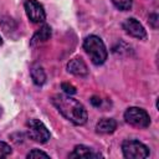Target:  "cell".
Instances as JSON below:
<instances>
[{"mask_svg":"<svg viewBox=\"0 0 159 159\" xmlns=\"http://www.w3.org/2000/svg\"><path fill=\"white\" fill-rule=\"evenodd\" d=\"M0 116H1V107H0Z\"/></svg>","mask_w":159,"mask_h":159,"instance_id":"20","label":"cell"},{"mask_svg":"<svg viewBox=\"0 0 159 159\" xmlns=\"http://www.w3.org/2000/svg\"><path fill=\"white\" fill-rule=\"evenodd\" d=\"M26 125H27L29 137L32 140H35L37 143H46L50 139V132L41 120L32 118V119L27 120Z\"/></svg>","mask_w":159,"mask_h":159,"instance_id":"5","label":"cell"},{"mask_svg":"<svg viewBox=\"0 0 159 159\" xmlns=\"http://www.w3.org/2000/svg\"><path fill=\"white\" fill-rule=\"evenodd\" d=\"M114 6L122 11L129 10L132 7V0H112Z\"/></svg>","mask_w":159,"mask_h":159,"instance_id":"13","label":"cell"},{"mask_svg":"<svg viewBox=\"0 0 159 159\" xmlns=\"http://www.w3.org/2000/svg\"><path fill=\"white\" fill-rule=\"evenodd\" d=\"M68 157L70 158H99L102 155H101V153H98L86 145H76L73 152Z\"/></svg>","mask_w":159,"mask_h":159,"instance_id":"9","label":"cell"},{"mask_svg":"<svg viewBox=\"0 0 159 159\" xmlns=\"http://www.w3.org/2000/svg\"><path fill=\"white\" fill-rule=\"evenodd\" d=\"M51 36V27L48 25H43L32 37L31 40V45H37L40 42H45L46 40H48Z\"/></svg>","mask_w":159,"mask_h":159,"instance_id":"12","label":"cell"},{"mask_svg":"<svg viewBox=\"0 0 159 159\" xmlns=\"http://www.w3.org/2000/svg\"><path fill=\"white\" fill-rule=\"evenodd\" d=\"M1 43H2V40H1V37H0V46H1Z\"/></svg>","mask_w":159,"mask_h":159,"instance_id":"19","label":"cell"},{"mask_svg":"<svg viewBox=\"0 0 159 159\" xmlns=\"http://www.w3.org/2000/svg\"><path fill=\"white\" fill-rule=\"evenodd\" d=\"M48 158L50 155L47 154V153H45V152H42V150H39V149H34V150H31L29 154H27V158L30 159V158Z\"/></svg>","mask_w":159,"mask_h":159,"instance_id":"15","label":"cell"},{"mask_svg":"<svg viewBox=\"0 0 159 159\" xmlns=\"http://www.w3.org/2000/svg\"><path fill=\"white\" fill-rule=\"evenodd\" d=\"M52 104L57 111L70 122L76 125H82L87 120V111L83 104L77 99L72 98L70 94H55L52 97Z\"/></svg>","mask_w":159,"mask_h":159,"instance_id":"1","label":"cell"},{"mask_svg":"<svg viewBox=\"0 0 159 159\" xmlns=\"http://www.w3.org/2000/svg\"><path fill=\"white\" fill-rule=\"evenodd\" d=\"M62 89H63V92L66 93V94H75L76 93V88L72 86V84H70V83H62Z\"/></svg>","mask_w":159,"mask_h":159,"instance_id":"16","label":"cell"},{"mask_svg":"<svg viewBox=\"0 0 159 159\" xmlns=\"http://www.w3.org/2000/svg\"><path fill=\"white\" fill-rule=\"evenodd\" d=\"M91 103H92L94 107H99V106H101V103H102V101H101V98H99V97L93 96V97L91 98Z\"/></svg>","mask_w":159,"mask_h":159,"instance_id":"18","label":"cell"},{"mask_svg":"<svg viewBox=\"0 0 159 159\" xmlns=\"http://www.w3.org/2000/svg\"><path fill=\"white\" fill-rule=\"evenodd\" d=\"M149 22L152 24V26H153L154 29H157V27H158V15H157V14H152V15L149 16Z\"/></svg>","mask_w":159,"mask_h":159,"instance_id":"17","label":"cell"},{"mask_svg":"<svg viewBox=\"0 0 159 159\" xmlns=\"http://www.w3.org/2000/svg\"><path fill=\"white\" fill-rule=\"evenodd\" d=\"M122 26H123V30H124L128 35H130V36H133V37H135V39H145V37H147V32H145L143 25H142L138 20H135L134 17L127 19V20L123 22Z\"/></svg>","mask_w":159,"mask_h":159,"instance_id":"7","label":"cell"},{"mask_svg":"<svg viewBox=\"0 0 159 159\" xmlns=\"http://www.w3.org/2000/svg\"><path fill=\"white\" fill-rule=\"evenodd\" d=\"M117 128V122L113 118H102L99 119V122L96 125V129L98 133H103V134H109L113 133Z\"/></svg>","mask_w":159,"mask_h":159,"instance_id":"10","label":"cell"},{"mask_svg":"<svg viewBox=\"0 0 159 159\" xmlns=\"http://www.w3.org/2000/svg\"><path fill=\"white\" fill-rule=\"evenodd\" d=\"M25 11H26L27 17L35 24L42 22L46 17L43 6L36 0H26L25 1Z\"/></svg>","mask_w":159,"mask_h":159,"instance_id":"6","label":"cell"},{"mask_svg":"<svg viewBox=\"0 0 159 159\" xmlns=\"http://www.w3.org/2000/svg\"><path fill=\"white\" fill-rule=\"evenodd\" d=\"M10 154H11V147L4 142H0V159L6 158Z\"/></svg>","mask_w":159,"mask_h":159,"instance_id":"14","label":"cell"},{"mask_svg":"<svg viewBox=\"0 0 159 159\" xmlns=\"http://www.w3.org/2000/svg\"><path fill=\"white\" fill-rule=\"evenodd\" d=\"M122 152L127 159H144L149 157V149L139 140L127 139L122 143Z\"/></svg>","mask_w":159,"mask_h":159,"instance_id":"3","label":"cell"},{"mask_svg":"<svg viewBox=\"0 0 159 159\" xmlns=\"http://www.w3.org/2000/svg\"><path fill=\"white\" fill-rule=\"evenodd\" d=\"M30 73H31V77H32V81L35 82V84L37 86H42L46 81V75H45V71L43 68L40 66V65H32L31 70H30Z\"/></svg>","mask_w":159,"mask_h":159,"instance_id":"11","label":"cell"},{"mask_svg":"<svg viewBox=\"0 0 159 159\" xmlns=\"http://www.w3.org/2000/svg\"><path fill=\"white\" fill-rule=\"evenodd\" d=\"M67 71L71 72L75 76H86L88 73V68L87 65L84 63V61L82 58H72L68 63H67Z\"/></svg>","mask_w":159,"mask_h":159,"instance_id":"8","label":"cell"},{"mask_svg":"<svg viewBox=\"0 0 159 159\" xmlns=\"http://www.w3.org/2000/svg\"><path fill=\"white\" fill-rule=\"evenodd\" d=\"M124 119L127 123H129L133 127L138 128H147L150 124V117L149 114L138 107H130L124 112Z\"/></svg>","mask_w":159,"mask_h":159,"instance_id":"4","label":"cell"},{"mask_svg":"<svg viewBox=\"0 0 159 159\" xmlns=\"http://www.w3.org/2000/svg\"><path fill=\"white\" fill-rule=\"evenodd\" d=\"M83 48L91 57V61L99 66L103 65L107 60V48L103 43V41L96 36V35H89L84 39L83 41Z\"/></svg>","mask_w":159,"mask_h":159,"instance_id":"2","label":"cell"}]
</instances>
